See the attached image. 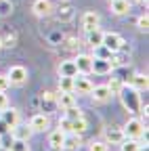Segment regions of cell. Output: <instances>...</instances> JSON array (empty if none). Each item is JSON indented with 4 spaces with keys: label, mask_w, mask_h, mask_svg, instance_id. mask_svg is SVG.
<instances>
[{
    "label": "cell",
    "mask_w": 149,
    "mask_h": 151,
    "mask_svg": "<svg viewBox=\"0 0 149 151\" xmlns=\"http://www.w3.org/2000/svg\"><path fill=\"white\" fill-rule=\"evenodd\" d=\"M124 137L139 141V139L147 137V128H145V124H143L141 120H128V124H126V128H124Z\"/></svg>",
    "instance_id": "6da1fadb"
},
{
    "label": "cell",
    "mask_w": 149,
    "mask_h": 151,
    "mask_svg": "<svg viewBox=\"0 0 149 151\" xmlns=\"http://www.w3.org/2000/svg\"><path fill=\"white\" fill-rule=\"evenodd\" d=\"M120 97H122V103H124V107H128L130 111H137L139 109V94H137V90L132 88V86H122V90L118 92Z\"/></svg>",
    "instance_id": "7a4b0ae2"
},
{
    "label": "cell",
    "mask_w": 149,
    "mask_h": 151,
    "mask_svg": "<svg viewBox=\"0 0 149 151\" xmlns=\"http://www.w3.org/2000/svg\"><path fill=\"white\" fill-rule=\"evenodd\" d=\"M6 78H9V82H11V84L21 86V84L27 80V69H25V67H21V65H15V67H11V69H9Z\"/></svg>",
    "instance_id": "3957f363"
},
{
    "label": "cell",
    "mask_w": 149,
    "mask_h": 151,
    "mask_svg": "<svg viewBox=\"0 0 149 151\" xmlns=\"http://www.w3.org/2000/svg\"><path fill=\"white\" fill-rule=\"evenodd\" d=\"M101 44L107 48V50H111V52H118L120 48H122V44H124V40L118 36V34H103V40H101Z\"/></svg>",
    "instance_id": "277c9868"
},
{
    "label": "cell",
    "mask_w": 149,
    "mask_h": 151,
    "mask_svg": "<svg viewBox=\"0 0 149 151\" xmlns=\"http://www.w3.org/2000/svg\"><path fill=\"white\" fill-rule=\"evenodd\" d=\"M9 132H11L13 139H21V141H30V137H32V128H30V124H19V122H17L15 126H11Z\"/></svg>",
    "instance_id": "5b68a950"
},
{
    "label": "cell",
    "mask_w": 149,
    "mask_h": 151,
    "mask_svg": "<svg viewBox=\"0 0 149 151\" xmlns=\"http://www.w3.org/2000/svg\"><path fill=\"white\" fill-rule=\"evenodd\" d=\"M48 124H50V120H48V116H44V113H36V116L30 120L32 132H44L48 128Z\"/></svg>",
    "instance_id": "8992f818"
},
{
    "label": "cell",
    "mask_w": 149,
    "mask_h": 151,
    "mask_svg": "<svg viewBox=\"0 0 149 151\" xmlns=\"http://www.w3.org/2000/svg\"><path fill=\"white\" fill-rule=\"evenodd\" d=\"M80 145H82L80 134H76V132H65V139H63V145H61L65 151H78Z\"/></svg>",
    "instance_id": "52a82bcc"
},
{
    "label": "cell",
    "mask_w": 149,
    "mask_h": 151,
    "mask_svg": "<svg viewBox=\"0 0 149 151\" xmlns=\"http://www.w3.org/2000/svg\"><path fill=\"white\" fill-rule=\"evenodd\" d=\"M78 67V73H90L92 71V57L90 55H78L76 59H73Z\"/></svg>",
    "instance_id": "ba28073f"
},
{
    "label": "cell",
    "mask_w": 149,
    "mask_h": 151,
    "mask_svg": "<svg viewBox=\"0 0 149 151\" xmlns=\"http://www.w3.org/2000/svg\"><path fill=\"white\" fill-rule=\"evenodd\" d=\"M63 139H65V132L61 130V128H57V130H53L50 132V137H48V145H50V151H61L63 147Z\"/></svg>",
    "instance_id": "9c48e42d"
},
{
    "label": "cell",
    "mask_w": 149,
    "mask_h": 151,
    "mask_svg": "<svg viewBox=\"0 0 149 151\" xmlns=\"http://www.w3.org/2000/svg\"><path fill=\"white\" fill-rule=\"evenodd\" d=\"M92 97H95V101H99V103H105V101H109L114 94L109 92V88H107V84H103V86H92Z\"/></svg>",
    "instance_id": "30bf717a"
},
{
    "label": "cell",
    "mask_w": 149,
    "mask_h": 151,
    "mask_svg": "<svg viewBox=\"0 0 149 151\" xmlns=\"http://www.w3.org/2000/svg\"><path fill=\"white\" fill-rule=\"evenodd\" d=\"M32 11L38 15V17H46V15H50L53 4H50V0H36L34 6H32Z\"/></svg>",
    "instance_id": "8fae6325"
},
{
    "label": "cell",
    "mask_w": 149,
    "mask_h": 151,
    "mask_svg": "<svg viewBox=\"0 0 149 151\" xmlns=\"http://www.w3.org/2000/svg\"><path fill=\"white\" fill-rule=\"evenodd\" d=\"M105 139H107L111 145H120L126 137H124V130H122V128H107V130H105Z\"/></svg>",
    "instance_id": "7c38bea8"
},
{
    "label": "cell",
    "mask_w": 149,
    "mask_h": 151,
    "mask_svg": "<svg viewBox=\"0 0 149 151\" xmlns=\"http://www.w3.org/2000/svg\"><path fill=\"white\" fill-rule=\"evenodd\" d=\"M82 27H84L86 32L99 27V15H97V13H92V11L84 13V17H82Z\"/></svg>",
    "instance_id": "4fadbf2b"
},
{
    "label": "cell",
    "mask_w": 149,
    "mask_h": 151,
    "mask_svg": "<svg viewBox=\"0 0 149 151\" xmlns=\"http://www.w3.org/2000/svg\"><path fill=\"white\" fill-rule=\"evenodd\" d=\"M73 90L76 92H80V94H88L90 90H92V82L88 80V78H73Z\"/></svg>",
    "instance_id": "5bb4252c"
},
{
    "label": "cell",
    "mask_w": 149,
    "mask_h": 151,
    "mask_svg": "<svg viewBox=\"0 0 149 151\" xmlns=\"http://www.w3.org/2000/svg\"><path fill=\"white\" fill-rule=\"evenodd\" d=\"M92 71L95 73H107V71H111V59H95L92 57Z\"/></svg>",
    "instance_id": "9a60e30c"
},
{
    "label": "cell",
    "mask_w": 149,
    "mask_h": 151,
    "mask_svg": "<svg viewBox=\"0 0 149 151\" xmlns=\"http://www.w3.org/2000/svg\"><path fill=\"white\" fill-rule=\"evenodd\" d=\"M130 86H132L137 92H141V90H147V86H149V80H147V76H143V73H135L132 78H130Z\"/></svg>",
    "instance_id": "2e32d148"
},
{
    "label": "cell",
    "mask_w": 149,
    "mask_h": 151,
    "mask_svg": "<svg viewBox=\"0 0 149 151\" xmlns=\"http://www.w3.org/2000/svg\"><path fill=\"white\" fill-rule=\"evenodd\" d=\"M59 73L61 76H69V78H76V76H78V67H76L73 61H63L59 65Z\"/></svg>",
    "instance_id": "e0dca14e"
},
{
    "label": "cell",
    "mask_w": 149,
    "mask_h": 151,
    "mask_svg": "<svg viewBox=\"0 0 149 151\" xmlns=\"http://www.w3.org/2000/svg\"><path fill=\"white\" fill-rule=\"evenodd\" d=\"M2 120L6 122V126L11 128V126H15L17 122H19V111H17V109H2Z\"/></svg>",
    "instance_id": "ac0fdd59"
},
{
    "label": "cell",
    "mask_w": 149,
    "mask_h": 151,
    "mask_svg": "<svg viewBox=\"0 0 149 151\" xmlns=\"http://www.w3.org/2000/svg\"><path fill=\"white\" fill-rule=\"evenodd\" d=\"M111 4V11H114L116 15H128L130 13V4L128 2H124V0H114V2H109Z\"/></svg>",
    "instance_id": "d6986e66"
},
{
    "label": "cell",
    "mask_w": 149,
    "mask_h": 151,
    "mask_svg": "<svg viewBox=\"0 0 149 151\" xmlns=\"http://www.w3.org/2000/svg\"><path fill=\"white\" fill-rule=\"evenodd\" d=\"M57 103H59L63 109H67V107H71V105H76V94H73V92H61L59 99H57Z\"/></svg>",
    "instance_id": "ffe728a7"
},
{
    "label": "cell",
    "mask_w": 149,
    "mask_h": 151,
    "mask_svg": "<svg viewBox=\"0 0 149 151\" xmlns=\"http://www.w3.org/2000/svg\"><path fill=\"white\" fill-rule=\"evenodd\" d=\"M86 40H88V44H90V46H99V44H101V40H103V32H99V27L86 32Z\"/></svg>",
    "instance_id": "44dd1931"
},
{
    "label": "cell",
    "mask_w": 149,
    "mask_h": 151,
    "mask_svg": "<svg viewBox=\"0 0 149 151\" xmlns=\"http://www.w3.org/2000/svg\"><path fill=\"white\" fill-rule=\"evenodd\" d=\"M86 128H88V122L84 120V116L71 122V132H76V134H82V132H86Z\"/></svg>",
    "instance_id": "7402d4cb"
},
{
    "label": "cell",
    "mask_w": 149,
    "mask_h": 151,
    "mask_svg": "<svg viewBox=\"0 0 149 151\" xmlns=\"http://www.w3.org/2000/svg\"><path fill=\"white\" fill-rule=\"evenodd\" d=\"M59 88H61V92H73V78H69V76H61Z\"/></svg>",
    "instance_id": "603a6c76"
},
{
    "label": "cell",
    "mask_w": 149,
    "mask_h": 151,
    "mask_svg": "<svg viewBox=\"0 0 149 151\" xmlns=\"http://www.w3.org/2000/svg\"><path fill=\"white\" fill-rule=\"evenodd\" d=\"M120 149H122V151H139V141H135V139H124V141L120 143Z\"/></svg>",
    "instance_id": "cb8c5ba5"
},
{
    "label": "cell",
    "mask_w": 149,
    "mask_h": 151,
    "mask_svg": "<svg viewBox=\"0 0 149 151\" xmlns=\"http://www.w3.org/2000/svg\"><path fill=\"white\" fill-rule=\"evenodd\" d=\"M122 86H124V82H122L120 78H111V80L107 82V88H109L111 94H118V92L122 90Z\"/></svg>",
    "instance_id": "d4e9b609"
},
{
    "label": "cell",
    "mask_w": 149,
    "mask_h": 151,
    "mask_svg": "<svg viewBox=\"0 0 149 151\" xmlns=\"http://www.w3.org/2000/svg\"><path fill=\"white\" fill-rule=\"evenodd\" d=\"M9 151H30V147H27V141H21V139H13V143H11Z\"/></svg>",
    "instance_id": "484cf974"
},
{
    "label": "cell",
    "mask_w": 149,
    "mask_h": 151,
    "mask_svg": "<svg viewBox=\"0 0 149 151\" xmlns=\"http://www.w3.org/2000/svg\"><path fill=\"white\" fill-rule=\"evenodd\" d=\"M65 118L73 122V120H78V118H82V111H80V109H78L76 105H71V107H67V109H65Z\"/></svg>",
    "instance_id": "4316f807"
},
{
    "label": "cell",
    "mask_w": 149,
    "mask_h": 151,
    "mask_svg": "<svg viewBox=\"0 0 149 151\" xmlns=\"http://www.w3.org/2000/svg\"><path fill=\"white\" fill-rule=\"evenodd\" d=\"M137 25H139L141 32H147V29H149V17H147V15H141V17L137 19Z\"/></svg>",
    "instance_id": "83f0119b"
},
{
    "label": "cell",
    "mask_w": 149,
    "mask_h": 151,
    "mask_svg": "<svg viewBox=\"0 0 149 151\" xmlns=\"http://www.w3.org/2000/svg\"><path fill=\"white\" fill-rule=\"evenodd\" d=\"M59 128H61L63 132H71V120H67V118H63V120L59 122Z\"/></svg>",
    "instance_id": "f1b7e54d"
},
{
    "label": "cell",
    "mask_w": 149,
    "mask_h": 151,
    "mask_svg": "<svg viewBox=\"0 0 149 151\" xmlns=\"http://www.w3.org/2000/svg\"><path fill=\"white\" fill-rule=\"evenodd\" d=\"M11 86V82H9V78H6V76H2V73H0V90H2V92H6V88Z\"/></svg>",
    "instance_id": "f546056e"
},
{
    "label": "cell",
    "mask_w": 149,
    "mask_h": 151,
    "mask_svg": "<svg viewBox=\"0 0 149 151\" xmlns=\"http://www.w3.org/2000/svg\"><path fill=\"white\" fill-rule=\"evenodd\" d=\"M6 107H9V97H6V94H4L2 90H0V111L6 109Z\"/></svg>",
    "instance_id": "4dcf8cb0"
},
{
    "label": "cell",
    "mask_w": 149,
    "mask_h": 151,
    "mask_svg": "<svg viewBox=\"0 0 149 151\" xmlns=\"http://www.w3.org/2000/svg\"><path fill=\"white\" fill-rule=\"evenodd\" d=\"M90 151H107V145L105 143H92L90 145Z\"/></svg>",
    "instance_id": "1f68e13d"
},
{
    "label": "cell",
    "mask_w": 149,
    "mask_h": 151,
    "mask_svg": "<svg viewBox=\"0 0 149 151\" xmlns=\"http://www.w3.org/2000/svg\"><path fill=\"white\" fill-rule=\"evenodd\" d=\"M4 132H9V126H6V122H4L2 118H0V137H2Z\"/></svg>",
    "instance_id": "d6a6232c"
},
{
    "label": "cell",
    "mask_w": 149,
    "mask_h": 151,
    "mask_svg": "<svg viewBox=\"0 0 149 151\" xmlns=\"http://www.w3.org/2000/svg\"><path fill=\"white\" fill-rule=\"evenodd\" d=\"M124 2H128V4H135V2H139V0H124Z\"/></svg>",
    "instance_id": "836d02e7"
},
{
    "label": "cell",
    "mask_w": 149,
    "mask_h": 151,
    "mask_svg": "<svg viewBox=\"0 0 149 151\" xmlns=\"http://www.w3.org/2000/svg\"><path fill=\"white\" fill-rule=\"evenodd\" d=\"M0 151H9V149H6V147H2V145H0Z\"/></svg>",
    "instance_id": "e575fe53"
},
{
    "label": "cell",
    "mask_w": 149,
    "mask_h": 151,
    "mask_svg": "<svg viewBox=\"0 0 149 151\" xmlns=\"http://www.w3.org/2000/svg\"><path fill=\"white\" fill-rule=\"evenodd\" d=\"M0 48H2V40H0Z\"/></svg>",
    "instance_id": "d590c367"
},
{
    "label": "cell",
    "mask_w": 149,
    "mask_h": 151,
    "mask_svg": "<svg viewBox=\"0 0 149 151\" xmlns=\"http://www.w3.org/2000/svg\"><path fill=\"white\" fill-rule=\"evenodd\" d=\"M109 2H114V0H109Z\"/></svg>",
    "instance_id": "8d00e7d4"
},
{
    "label": "cell",
    "mask_w": 149,
    "mask_h": 151,
    "mask_svg": "<svg viewBox=\"0 0 149 151\" xmlns=\"http://www.w3.org/2000/svg\"><path fill=\"white\" fill-rule=\"evenodd\" d=\"M0 2H4V0H0Z\"/></svg>",
    "instance_id": "74e56055"
}]
</instances>
